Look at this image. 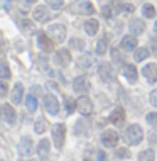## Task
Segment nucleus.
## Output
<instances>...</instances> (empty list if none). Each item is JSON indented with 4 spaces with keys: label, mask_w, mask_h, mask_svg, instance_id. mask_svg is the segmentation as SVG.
I'll return each mask as SVG.
<instances>
[{
    "label": "nucleus",
    "mask_w": 157,
    "mask_h": 161,
    "mask_svg": "<svg viewBox=\"0 0 157 161\" xmlns=\"http://www.w3.org/2000/svg\"><path fill=\"white\" fill-rule=\"evenodd\" d=\"M102 144L107 146V147L117 146L118 144V134H117L115 130H112V129L105 130V132L102 134Z\"/></svg>",
    "instance_id": "nucleus-8"
},
{
    "label": "nucleus",
    "mask_w": 157,
    "mask_h": 161,
    "mask_svg": "<svg viewBox=\"0 0 157 161\" xmlns=\"http://www.w3.org/2000/svg\"><path fill=\"white\" fill-rule=\"evenodd\" d=\"M102 14L107 17V19H110V17H112V7L110 5H103L102 7Z\"/></svg>",
    "instance_id": "nucleus-39"
},
{
    "label": "nucleus",
    "mask_w": 157,
    "mask_h": 161,
    "mask_svg": "<svg viewBox=\"0 0 157 161\" xmlns=\"http://www.w3.org/2000/svg\"><path fill=\"white\" fill-rule=\"evenodd\" d=\"M113 7L118 12H133V5L132 3H122V2H113Z\"/></svg>",
    "instance_id": "nucleus-29"
},
{
    "label": "nucleus",
    "mask_w": 157,
    "mask_h": 161,
    "mask_svg": "<svg viewBox=\"0 0 157 161\" xmlns=\"http://www.w3.org/2000/svg\"><path fill=\"white\" fill-rule=\"evenodd\" d=\"M25 107H27L29 112H36V108H37V98H36V95L30 93L29 97L25 98Z\"/></svg>",
    "instance_id": "nucleus-23"
},
{
    "label": "nucleus",
    "mask_w": 157,
    "mask_h": 161,
    "mask_svg": "<svg viewBox=\"0 0 157 161\" xmlns=\"http://www.w3.org/2000/svg\"><path fill=\"white\" fill-rule=\"evenodd\" d=\"M10 76H12L10 68H8L7 64H0V78H2V80H8Z\"/></svg>",
    "instance_id": "nucleus-33"
},
{
    "label": "nucleus",
    "mask_w": 157,
    "mask_h": 161,
    "mask_svg": "<svg viewBox=\"0 0 157 161\" xmlns=\"http://www.w3.org/2000/svg\"><path fill=\"white\" fill-rule=\"evenodd\" d=\"M30 92H32V95H36V97H37V95H41V92H42V90H41V86H32V90H30Z\"/></svg>",
    "instance_id": "nucleus-45"
},
{
    "label": "nucleus",
    "mask_w": 157,
    "mask_h": 161,
    "mask_svg": "<svg viewBox=\"0 0 157 161\" xmlns=\"http://www.w3.org/2000/svg\"><path fill=\"white\" fill-rule=\"evenodd\" d=\"M69 46H71L73 49H76V51H83V49H85V42H83L81 39H75V37L69 41Z\"/></svg>",
    "instance_id": "nucleus-32"
},
{
    "label": "nucleus",
    "mask_w": 157,
    "mask_h": 161,
    "mask_svg": "<svg viewBox=\"0 0 157 161\" xmlns=\"http://www.w3.org/2000/svg\"><path fill=\"white\" fill-rule=\"evenodd\" d=\"M46 127H47V122L46 119H42V117H39L36 120V124H34V130H36L37 134H44L46 132Z\"/></svg>",
    "instance_id": "nucleus-25"
},
{
    "label": "nucleus",
    "mask_w": 157,
    "mask_h": 161,
    "mask_svg": "<svg viewBox=\"0 0 157 161\" xmlns=\"http://www.w3.org/2000/svg\"><path fill=\"white\" fill-rule=\"evenodd\" d=\"M144 137V130L139 124H132L127 127V132H125V141L128 142L130 146H135L142 141Z\"/></svg>",
    "instance_id": "nucleus-1"
},
{
    "label": "nucleus",
    "mask_w": 157,
    "mask_h": 161,
    "mask_svg": "<svg viewBox=\"0 0 157 161\" xmlns=\"http://www.w3.org/2000/svg\"><path fill=\"white\" fill-rule=\"evenodd\" d=\"M97 158H98V161H108V156L103 153V151H98V154H97Z\"/></svg>",
    "instance_id": "nucleus-44"
},
{
    "label": "nucleus",
    "mask_w": 157,
    "mask_h": 161,
    "mask_svg": "<svg viewBox=\"0 0 157 161\" xmlns=\"http://www.w3.org/2000/svg\"><path fill=\"white\" fill-rule=\"evenodd\" d=\"M91 64H93V61H91L90 56H81V58L78 59V66H80L81 69H88Z\"/></svg>",
    "instance_id": "nucleus-30"
},
{
    "label": "nucleus",
    "mask_w": 157,
    "mask_h": 161,
    "mask_svg": "<svg viewBox=\"0 0 157 161\" xmlns=\"http://www.w3.org/2000/svg\"><path fill=\"white\" fill-rule=\"evenodd\" d=\"M149 142H150V144L157 142V130H152V132L149 134Z\"/></svg>",
    "instance_id": "nucleus-42"
},
{
    "label": "nucleus",
    "mask_w": 157,
    "mask_h": 161,
    "mask_svg": "<svg viewBox=\"0 0 157 161\" xmlns=\"http://www.w3.org/2000/svg\"><path fill=\"white\" fill-rule=\"evenodd\" d=\"M85 31L88 36H95L98 31V20H95V19H90V20H86V24H85Z\"/></svg>",
    "instance_id": "nucleus-22"
},
{
    "label": "nucleus",
    "mask_w": 157,
    "mask_h": 161,
    "mask_svg": "<svg viewBox=\"0 0 157 161\" xmlns=\"http://www.w3.org/2000/svg\"><path fill=\"white\" fill-rule=\"evenodd\" d=\"M7 93V80H0V97H5Z\"/></svg>",
    "instance_id": "nucleus-38"
},
{
    "label": "nucleus",
    "mask_w": 157,
    "mask_h": 161,
    "mask_svg": "<svg viewBox=\"0 0 157 161\" xmlns=\"http://www.w3.org/2000/svg\"><path fill=\"white\" fill-rule=\"evenodd\" d=\"M2 117H3V120H5L7 124L14 125V124H15V119H17L14 107H12V105H8V103H5V105H2Z\"/></svg>",
    "instance_id": "nucleus-10"
},
{
    "label": "nucleus",
    "mask_w": 157,
    "mask_h": 161,
    "mask_svg": "<svg viewBox=\"0 0 157 161\" xmlns=\"http://www.w3.org/2000/svg\"><path fill=\"white\" fill-rule=\"evenodd\" d=\"M37 44L39 47H41L42 51H52V39L47 36L46 32H39V36H37Z\"/></svg>",
    "instance_id": "nucleus-14"
},
{
    "label": "nucleus",
    "mask_w": 157,
    "mask_h": 161,
    "mask_svg": "<svg viewBox=\"0 0 157 161\" xmlns=\"http://www.w3.org/2000/svg\"><path fill=\"white\" fill-rule=\"evenodd\" d=\"M25 2H27V3H34L36 0H25Z\"/></svg>",
    "instance_id": "nucleus-47"
},
{
    "label": "nucleus",
    "mask_w": 157,
    "mask_h": 161,
    "mask_svg": "<svg viewBox=\"0 0 157 161\" xmlns=\"http://www.w3.org/2000/svg\"><path fill=\"white\" fill-rule=\"evenodd\" d=\"M142 14H144V17H147V19H154V15H155V7L150 5V3H145V5L142 7Z\"/></svg>",
    "instance_id": "nucleus-27"
},
{
    "label": "nucleus",
    "mask_w": 157,
    "mask_h": 161,
    "mask_svg": "<svg viewBox=\"0 0 157 161\" xmlns=\"http://www.w3.org/2000/svg\"><path fill=\"white\" fill-rule=\"evenodd\" d=\"M32 17L37 20V22H47L52 15L47 12L46 7H36V8H34V12H32Z\"/></svg>",
    "instance_id": "nucleus-15"
},
{
    "label": "nucleus",
    "mask_w": 157,
    "mask_h": 161,
    "mask_svg": "<svg viewBox=\"0 0 157 161\" xmlns=\"http://www.w3.org/2000/svg\"><path fill=\"white\" fill-rule=\"evenodd\" d=\"M47 36L52 39V42H64V39H66V27H64L63 24H52L49 25V29H47Z\"/></svg>",
    "instance_id": "nucleus-2"
},
{
    "label": "nucleus",
    "mask_w": 157,
    "mask_h": 161,
    "mask_svg": "<svg viewBox=\"0 0 157 161\" xmlns=\"http://www.w3.org/2000/svg\"><path fill=\"white\" fill-rule=\"evenodd\" d=\"M71 12L75 14H81V15H91L95 12V7L90 0H76L71 5Z\"/></svg>",
    "instance_id": "nucleus-3"
},
{
    "label": "nucleus",
    "mask_w": 157,
    "mask_h": 161,
    "mask_svg": "<svg viewBox=\"0 0 157 161\" xmlns=\"http://www.w3.org/2000/svg\"><path fill=\"white\" fill-rule=\"evenodd\" d=\"M64 137H66V125L64 124L52 125V141H54V146L58 149H61L64 146Z\"/></svg>",
    "instance_id": "nucleus-4"
},
{
    "label": "nucleus",
    "mask_w": 157,
    "mask_h": 161,
    "mask_svg": "<svg viewBox=\"0 0 157 161\" xmlns=\"http://www.w3.org/2000/svg\"><path fill=\"white\" fill-rule=\"evenodd\" d=\"M149 100H150V103L154 107H157V90H154V92H150V97H149Z\"/></svg>",
    "instance_id": "nucleus-41"
},
{
    "label": "nucleus",
    "mask_w": 157,
    "mask_h": 161,
    "mask_svg": "<svg viewBox=\"0 0 157 161\" xmlns=\"http://www.w3.org/2000/svg\"><path fill=\"white\" fill-rule=\"evenodd\" d=\"M155 159V153L152 149H145L139 154V161H154Z\"/></svg>",
    "instance_id": "nucleus-28"
},
{
    "label": "nucleus",
    "mask_w": 157,
    "mask_h": 161,
    "mask_svg": "<svg viewBox=\"0 0 157 161\" xmlns=\"http://www.w3.org/2000/svg\"><path fill=\"white\" fill-rule=\"evenodd\" d=\"M64 103H66V112H68V114H73V110L76 108V102L73 98L66 97V98H64Z\"/></svg>",
    "instance_id": "nucleus-36"
},
{
    "label": "nucleus",
    "mask_w": 157,
    "mask_h": 161,
    "mask_svg": "<svg viewBox=\"0 0 157 161\" xmlns=\"http://www.w3.org/2000/svg\"><path fill=\"white\" fill-rule=\"evenodd\" d=\"M85 161H91V159H85Z\"/></svg>",
    "instance_id": "nucleus-48"
},
{
    "label": "nucleus",
    "mask_w": 157,
    "mask_h": 161,
    "mask_svg": "<svg viewBox=\"0 0 157 161\" xmlns=\"http://www.w3.org/2000/svg\"><path fill=\"white\" fill-rule=\"evenodd\" d=\"M128 29L133 36H137V34H142L145 31V24H144V20H140V19H132L128 24Z\"/></svg>",
    "instance_id": "nucleus-16"
},
{
    "label": "nucleus",
    "mask_w": 157,
    "mask_h": 161,
    "mask_svg": "<svg viewBox=\"0 0 157 161\" xmlns=\"http://www.w3.org/2000/svg\"><path fill=\"white\" fill-rule=\"evenodd\" d=\"M10 97H12V102H14V103H20V102H22V97H24V86H22V83H15L14 85Z\"/></svg>",
    "instance_id": "nucleus-18"
},
{
    "label": "nucleus",
    "mask_w": 157,
    "mask_h": 161,
    "mask_svg": "<svg viewBox=\"0 0 157 161\" xmlns=\"http://www.w3.org/2000/svg\"><path fill=\"white\" fill-rule=\"evenodd\" d=\"M154 32L157 34V20H155V24H154Z\"/></svg>",
    "instance_id": "nucleus-46"
},
{
    "label": "nucleus",
    "mask_w": 157,
    "mask_h": 161,
    "mask_svg": "<svg viewBox=\"0 0 157 161\" xmlns=\"http://www.w3.org/2000/svg\"><path fill=\"white\" fill-rule=\"evenodd\" d=\"M73 88H75V92H88L90 90V81H88V78L86 76H78L73 80Z\"/></svg>",
    "instance_id": "nucleus-11"
},
{
    "label": "nucleus",
    "mask_w": 157,
    "mask_h": 161,
    "mask_svg": "<svg viewBox=\"0 0 157 161\" xmlns=\"http://www.w3.org/2000/svg\"><path fill=\"white\" fill-rule=\"evenodd\" d=\"M32 161H36V159H32Z\"/></svg>",
    "instance_id": "nucleus-50"
},
{
    "label": "nucleus",
    "mask_w": 157,
    "mask_h": 161,
    "mask_svg": "<svg viewBox=\"0 0 157 161\" xmlns=\"http://www.w3.org/2000/svg\"><path fill=\"white\" fill-rule=\"evenodd\" d=\"M0 58H2V53H0Z\"/></svg>",
    "instance_id": "nucleus-49"
},
{
    "label": "nucleus",
    "mask_w": 157,
    "mask_h": 161,
    "mask_svg": "<svg viewBox=\"0 0 157 161\" xmlns=\"http://www.w3.org/2000/svg\"><path fill=\"white\" fill-rule=\"evenodd\" d=\"M20 29H22L25 34H32V32H36V27H34V24L30 22V20H27V19L20 20Z\"/></svg>",
    "instance_id": "nucleus-26"
},
{
    "label": "nucleus",
    "mask_w": 157,
    "mask_h": 161,
    "mask_svg": "<svg viewBox=\"0 0 157 161\" xmlns=\"http://www.w3.org/2000/svg\"><path fill=\"white\" fill-rule=\"evenodd\" d=\"M54 61L59 64V66H68L71 63V54H69L68 49H59L58 53L54 54Z\"/></svg>",
    "instance_id": "nucleus-13"
},
{
    "label": "nucleus",
    "mask_w": 157,
    "mask_h": 161,
    "mask_svg": "<svg viewBox=\"0 0 157 161\" xmlns=\"http://www.w3.org/2000/svg\"><path fill=\"white\" fill-rule=\"evenodd\" d=\"M108 51V39L107 37H102L100 41L97 42V54H105Z\"/></svg>",
    "instance_id": "nucleus-24"
},
{
    "label": "nucleus",
    "mask_w": 157,
    "mask_h": 161,
    "mask_svg": "<svg viewBox=\"0 0 157 161\" xmlns=\"http://www.w3.org/2000/svg\"><path fill=\"white\" fill-rule=\"evenodd\" d=\"M110 122L113 125H117V127H122V125L125 124V112L122 107H115L110 115Z\"/></svg>",
    "instance_id": "nucleus-9"
},
{
    "label": "nucleus",
    "mask_w": 157,
    "mask_h": 161,
    "mask_svg": "<svg viewBox=\"0 0 157 161\" xmlns=\"http://www.w3.org/2000/svg\"><path fill=\"white\" fill-rule=\"evenodd\" d=\"M150 47H152V51H154V54H157V37L150 39Z\"/></svg>",
    "instance_id": "nucleus-43"
},
{
    "label": "nucleus",
    "mask_w": 157,
    "mask_h": 161,
    "mask_svg": "<svg viewBox=\"0 0 157 161\" xmlns=\"http://www.w3.org/2000/svg\"><path fill=\"white\" fill-rule=\"evenodd\" d=\"M49 151H51L49 141H47V139H41V142H39V146H37L39 158H41V159H47V158H49Z\"/></svg>",
    "instance_id": "nucleus-17"
},
{
    "label": "nucleus",
    "mask_w": 157,
    "mask_h": 161,
    "mask_svg": "<svg viewBox=\"0 0 157 161\" xmlns=\"http://www.w3.org/2000/svg\"><path fill=\"white\" fill-rule=\"evenodd\" d=\"M112 58H113V63H117V64H125V63H123V58H122V54H120V51L115 49V47L112 49Z\"/></svg>",
    "instance_id": "nucleus-35"
},
{
    "label": "nucleus",
    "mask_w": 157,
    "mask_h": 161,
    "mask_svg": "<svg viewBox=\"0 0 157 161\" xmlns=\"http://www.w3.org/2000/svg\"><path fill=\"white\" fill-rule=\"evenodd\" d=\"M98 75H100V78H102V81H105V83H112L113 78H115V71H113L112 64L102 63L98 66Z\"/></svg>",
    "instance_id": "nucleus-5"
},
{
    "label": "nucleus",
    "mask_w": 157,
    "mask_h": 161,
    "mask_svg": "<svg viewBox=\"0 0 157 161\" xmlns=\"http://www.w3.org/2000/svg\"><path fill=\"white\" fill-rule=\"evenodd\" d=\"M147 122H149L150 125H157V114H154V112H152V114L147 115Z\"/></svg>",
    "instance_id": "nucleus-40"
},
{
    "label": "nucleus",
    "mask_w": 157,
    "mask_h": 161,
    "mask_svg": "<svg viewBox=\"0 0 157 161\" xmlns=\"http://www.w3.org/2000/svg\"><path fill=\"white\" fill-rule=\"evenodd\" d=\"M120 47L123 51H133L135 47H137V39H135L133 36H125L120 42Z\"/></svg>",
    "instance_id": "nucleus-20"
},
{
    "label": "nucleus",
    "mask_w": 157,
    "mask_h": 161,
    "mask_svg": "<svg viewBox=\"0 0 157 161\" xmlns=\"http://www.w3.org/2000/svg\"><path fill=\"white\" fill-rule=\"evenodd\" d=\"M123 76L127 78L130 83H135L137 81V68L133 66V64H125L123 66Z\"/></svg>",
    "instance_id": "nucleus-19"
},
{
    "label": "nucleus",
    "mask_w": 157,
    "mask_h": 161,
    "mask_svg": "<svg viewBox=\"0 0 157 161\" xmlns=\"http://www.w3.org/2000/svg\"><path fill=\"white\" fill-rule=\"evenodd\" d=\"M32 146H34V142H32V139L30 137H22L20 139V153L22 154H30L32 153Z\"/></svg>",
    "instance_id": "nucleus-21"
},
{
    "label": "nucleus",
    "mask_w": 157,
    "mask_h": 161,
    "mask_svg": "<svg viewBox=\"0 0 157 161\" xmlns=\"http://www.w3.org/2000/svg\"><path fill=\"white\" fill-rule=\"evenodd\" d=\"M117 158H120V159H127V158H130V151L127 149V147H123V149H118V151H117Z\"/></svg>",
    "instance_id": "nucleus-37"
},
{
    "label": "nucleus",
    "mask_w": 157,
    "mask_h": 161,
    "mask_svg": "<svg viewBox=\"0 0 157 161\" xmlns=\"http://www.w3.org/2000/svg\"><path fill=\"white\" fill-rule=\"evenodd\" d=\"M46 3L52 8V10H59V8H63V5H64L63 0H46Z\"/></svg>",
    "instance_id": "nucleus-34"
},
{
    "label": "nucleus",
    "mask_w": 157,
    "mask_h": 161,
    "mask_svg": "<svg viewBox=\"0 0 157 161\" xmlns=\"http://www.w3.org/2000/svg\"><path fill=\"white\" fill-rule=\"evenodd\" d=\"M142 75L147 78V81L149 83H155L157 81V66L154 63H150V64H145L142 69Z\"/></svg>",
    "instance_id": "nucleus-12"
},
{
    "label": "nucleus",
    "mask_w": 157,
    "mask_h": 161,
    "mask_svg": "<svg viewBox=\"0 0 157 161\" xmlns=\"http://www.w3.org/2000/svg\"><path fill=\"white\" fill-rule=\"evenodd\" d=\"M76 108L81 115H90L93 112V102L88 97H80L76 100Z\"/></svg>",
    "instance_id": "nucleus-6"
},
{
    "label": "nucleus",
    "mask_w": 157,
    "mask_h": 161,
    "mask_svg": "<svg viewBox=\"0 0 157 161\" xmlns=\"http://www.w3.org/2000/svg\"><path fill=\"white\" fill-rule=\"evenodd\" d=\"M44 108H46L47 114L56 115L59 112V102H58V98H56L54 95H46V97H44Z\"/></svg>",
    "instance_id": "nucleus-7"
},
{
    "label": "nucleus",
    "mask_w": 157,
    "mask_h": 161,
    "mask_svg": "<svg viewBox=\"0 0 157 161\" xmlns=\"http://www.w3.org/2000/svg\"><path fill=\"white\" fill-rule=\"evenodd\" d=\"M147 56H149V49H147V47H140V49L135 51L133 58H135V61H142V59H145Z\"/></svg>",
    "instance_id": "nucleus-31"
}]
</instances>
